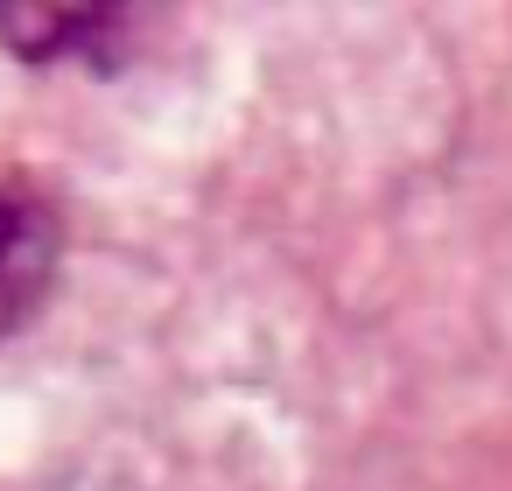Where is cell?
Segmentation results:
<instances>
[{
  "instance_id": "6da1fadb",
  "label": "cell",
  "mask_w": 512,
  "mask_h": 491,
  "mask_svg": "<svg viewBox=\"0 0 512 491\" xmlns=\"http://www.w3.org/2000/svg\"><path fill=\"white\" fill-rule=\"evenodd\" d=\"M120 15V0H0V43L22 57H71Z\"/></svg>"
},
{
  "instance_id": "7a4b0ae2",
  "label": "cell",
  "mask_w": 512,
  "mask_h": 491,
  "mask_svg": "<svg viewBox=\"0 0 512 491\" xmlns=\"http://www.w3.org/2000/svg\"><path fill=\"white\" fill-rule=\"evenodd\" d=\"M43 267H50V232H43V218H36L15 190H0V323L29 309V295L43 288Z\"/></svg>"
}]
</instances>
